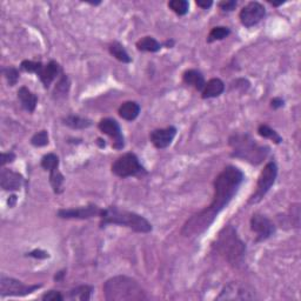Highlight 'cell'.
Instances as JSON below:
<instances>
[{"label":"cell","mask_w":301,"mask_h":301,"mask_svg":"<svg viewBox=\"0 0 301 301\" xmlns=\"http://www.w3.org/2000/svg\"><path fill=\"white\" fill-rule=\"evenodd\" d=\"M245 180V174L239 167L228 165L214 180V196L212 203L203 211L193 214L184 224L181 234L184 236H197L209 228L219 213L227 206Z\"/></svg>","instance_id":"obj_1"},{"label":"cell","mask_w":301,"mask_h":301,"mask_svg":"<svg viewBox=\"0 0 301 301\" xmlns=\"http://www.w3.org/2000/svg\"><path fill=\"white\" fill-rule=\"evenodd\" d=\"M107 301H140L147 296L137 280L126 275H117L109 279L102 287Z\"/></svg>","instance_id":"obj_2"},{"label":"cell","mask_w":301,"mask_h":301,"mask_svg":"<svg viewBox=\"0 0 301 301\" xmlns=\"http://www.w3.org/2000/svg\"><path fill=\"white\" fill-rule=\"evenodd\" d=\"M99 218L101 228L107 225H119L128 227L137 233H149L152 231V225L146 218L134 212L120 209L117 206H110L101 209Z\"/></svg>","instance_id":"obj_3"},{"label":"cell","mask_w":301,"mask_h":301,"mask_svg":"<svg viewBox=\"0 0 301 301\" xmlns=\"http://www.w3.org/2000/svg\"><path fill=\"white\" fill-rule=\"evenodd\" d=\"M214 247L217 252L233 266H239L246 253V245L240 239L236 229L232 225L225 226L221 229Z\"/></svg>","instance_id":"obj_4"},{"label":"cell","mask_w":301,"mask_h":301,"mask_svg":"<svg viewBox=\"0 0 301 301\" xmlns=\"http://www.w3.org/2000/svg\"><path fill=\"white\" fill-rule=\"evenodd\" d=\"M232 157L246 160L252 165H259L269 153L268 146L258 145L248 134H234L229 138Z\"/></svg>","instance_id":"obj_5"},{"label":"cell","mask_w":301,"mask_h":301,"mask_svg":"<svg viewBox=\"0 0 301 301\" xmlns=\"http://www.w3.org/2000/svg\"><path fill=\"white\" fill-rule=\"evenodd\" d=\"M112 173L119 178L137 177L140 174H145L146 169L140 164L139 158L134 153H125L112 164Z\"/></svg>","instance_id":"obj_6"},{"label":"cell","mask_w":301,"mask_h":301,"mask_svg":"<svg viewBox=\"0 0 301 301\" xmlns=\"http://www.w3.org/2000/svg\"><path fill=\"white\" fill-rule=\"evenodd\" d=\"M276 177H278V166L274 161L267 162L260 173L258 183H256V189L249 198L248 204H258L259 201L263 200V198L266 196L272 186L274 185Z\"/></svg>","instance_id":"obj_7"},{"label":"cell","mask_w":301,"mask_h":301,"mask_svg":"<svg viewBox=\"0 0 301 301\" xmlns=\"http://www.w3.org/2000/svg\"><path fill=\"white\" fill-rule=\"evenodd\" d=\"M41 288V285H25L10 276H0V295L5 296H25Z\"/></svg>","instance_id":"obj_8"},{"label":"cell","mask_w":301,"mask_h":301,"mask_svg":"<svg viewBox=\"0 0 301 301\" xmlns=\"http://www.w3.org/2000/svg\"><path fill=\"white\" fill-rule=\"evenodd\" d=\"M218 300H253L256 299L255 292L247 285L232 281L226 285L224 290L218 295Z\"/></svg>","instance_id":"obj_9"},{"label":"cell","mask_w":301,"mask_h":301,"mask_svg":"<svg viewBox=\"0 0 301 301\" xmlns=\"http://www.w3.org/2000/svg\"><path fill=\"white\" fill-rule=\"evenodd\" d=\"M251 229L252 232L255 233V241L261 243L271 238L275 233V225L273 224L271 219H268L266 216L260 214V213H254L252 216L251 221Z\"/></svg>","instance_id":"obj_10"},{"label":"cell","mask_w":301,"mask_h":301,"mask_svg":"<svg viewBox=\"0 0 301 301\" xmlns=\"http://www.w3.org/2000/svg\"><path fill=\"white\" fill-rule=\"evenodd\" d=\"M266 15V10L263 4L251 2L241 9L239 19L245 27H253L263 20Z\"/></svg>","instance_id":"obj_11"},{"label":"cell","mask_w":301,"mask_h":301,"mask_svg":"<svg viewBox=\"0 0 301 301\" xmlns=\"http://www.w3.org/2000/svg\"><path fill=\"white\" fill-rule=\"evenodd\" d=\"M98 127L102 133L109 136L113 140V148L122 149L125 147L124 136H122L120 125L117 120L112 118H104L99 121Z\"/></svg>","instance_id":"obj_12"},{"label":"cell","mask_w":301,"mask_h":301,"mask_svg":"<svg viewBox=\"0 0 301 301\" xmlns=\"http://www.w3.org/2000/svg\"><path fill=\"white\" fill-rule=\"evenodd\" d=\"M101 208L94 204L75 208H61L57 216L60 219H91L93 217H100Z\"/></svg>","instance_id":"obj_13"},{"label":"cell","mask_w":301,"mask_h":301,"mask_svg":"<svg viewBox=\"0 0 301 301\" xmlns=\"http://www.w3.org/2000/svg\"><path fill=\"white\" fill-rule=\"evenodd\" d=\"M177 132V127H174V126L154 130L149 134V140L154 145V147L158 149L167 148L172 144L174 138H176Z\"/></svg>","instance_id":"obj_14"},{"label":"cell","mask_w":301,"mask_h":301,"mask_svg":"<svg viewBox=\"0 0 301 301\" xmlns=\"http://www.w3.org/2000/svg\"><path fill=\"white\" fill-rule=\"evenodd\" d=\"M35 74L40 79L45 89H50L51 84H52L59 75L62 74V69L57 61L51 60L47 65H44L41 62L40 66H39L38 72Z\"/></svg>","instance_id":"obj_15"},{"label":"cell","mask_w":301,"mask_h":301,"mask_svg":"<svg viewBox=\"0 0 301 301\" xmlns=\"http://www.w3.org/2000/svg\"><path fill=\"white\" fill-rule=\"evenodd\" d=\"M25 183L24 177L18 172L9 168H3L0 172V185L5 191H18Z\"/></svg>","instance_id":"obj_16"},{"label":"cell","mask_w":301,"mask_h":301,"mask_svg":"<svg viewBox=\"0 0 301 301\" xmlns=\"http://www.w3.org/2000/svg\"><path fill=\"white\" fill-rule=\"evenodd\" d=\"M18 99L20 101L22 107L27 111L29 113H33L37 107L38 104V97L35 96L34 93L31 92V91L25 86H22L20 89L18 90Z\"/></svg>","instance_id":"obj_17"},{"label":"cell","mask_w":301,"mask_h":301,"mask_svg":"<svg viewBox=\"0 0 301 301\" xmlns=\"http://www.w3.org/2000/svg\"><path fill=\"white\" fill-rule=\"evenodd\" d=\"M225 91L224 81L219 78H213L205 84V87L201 92L203 99H212L221 96Z\"/></svg>","instance_id":"obj_18"},{"label":"cell","mask_w":301,"mask_h":301,"mask_svg":"<svg viewBox=\"0 0 301 301\" xmlns=\"http://www.w3.org/2000/svg\"><path fill=\"white\" fill-rule=\"evenodd\" d=\"M183 80L186 85H189L199 92H203L205 87V77L204 74L198 70H187L183 74Z\"/></svg>","instance_id":"obj_19"},{"label":"cell","mask_w":301,"mask_h":301,"mask_svg":"<svg viewBox=\"0 0 301 301\" xmlns=\"http://www.w3.org/2000/svg\"><path fill=\"white\" fill-rule=\"evenodd\" d=\"M119 116L127 121L136 120L140 113V105L137 101H125L118 110Z\"/></svg>","instance_id":"obj_20"},{"label":"cell","mask_w":301,"mask_h":301,"mask_svg":"<svg viewBox=\"0 0 301 301\" xmlns=\"http://www.w3.org/2000/svg\"><path fill=\"white\" fill-rule=\"evenodd\" d=\"M62 124L69 126V127L73 130H84L92 126V120H90V119L84 118V117L71 114V116L62 118Z\"/></svg>","instance_id":"obj_21"},{"label":"cell","mask_w":301,"mask_h":301,"mask_svg":"<svg viewBox=\"0 0 301 301\" xmlns=\"http://www.w3.org/2000/svg\"><path fill=\"white\" fill-rule=\"evenodd\" d=\"M136 46L138 51H141V52H150V53L158 52V51H160V49L162 47L161 44L153 37L141 38L139 41H137Z\"/></svg>","instance_id":"obj_22"},{"label":"cell","mask_w":301,"mask_h":301,"mask_svg":"<svg viewBox=\"0 0 301 301\" xmlns=\"http://www.w3.org/2000/svg\"><path fill=\"white\" fill-rule=\"evenodd\" d=\"M93 287L90 285H80V286L73 288L69 292L70 300H79V301H89L92 295Z\"/></svg>","instance_id":"obj_23"},{"label":"cell","mask_w":301,"mask_h":301,"mask_svg":"<svg viewBox=\"0 0 301 301\" xmlns=\"http://www.w3.org/2000/svg\"><path fill=\"white\" fill-rule=\"evenodd\" d=\"M109 51H110L111 55H113V57L120 62H124V64H130V62L132 61V58L130 57L127 51H126L125 47L122 46L119 41H114L112 44H110Z\"/></svg>","instance_id":"obj_24"},{"label":"cell","mask_w":301,"mask_h":301,"mask_svg":"<svg viewBox=\"0 0 301 301\" xmlns=\"http://www.w3.org/2000/svg\"><path fill=\"white\" fill-rule=\"evenodd\" d=\"M69 91H70V79L66 74H61V77H60V79H59L58 84L55 85V89H54V92H53L54 98H57V99L64 98L67 96Z\"/></svg>","instance_id":"obj_25"},{"label":"cell","mask_w":301,"mask_h":301,"mask_svg":"<svg viewBox=\"0 0 301 301\" xmlns=\"http://www.w3.org/2000/svg\"><path fill=\"white\" fill-rule=\"evenodd\" d=\"M231 34V30L226 26H217L213 27L209 32L208 37H207V42H214L218 40H223V39L227 38L228 35Z\"/></svg>","instance_id":"obj_26"},{"label":"cell","mask_w":301,"mask_h":301,"mask_svg":"<svg viewBox=\"0 0 301 301\" xmlns=\"http://www.w3.org/2000/svg\"><path fill=\"white\" fill-rule=\"evenodd\" d=\"M258 133L260 137L266 138V139H271L275 142V144H280L283 141V138H281L280 134L274 131L273 128L269 127L266 124H261L258 127Z\"/></svg>","instance_id":"obj_27"},{"label":"cell","mask_w":301,"mask_h":301,"mask_svg":"<svg viewBox=\"0 0 301 301\" xmlns=\"http://www.w3.org/2000/svg\"><path fill=\"white\" fill-rule=\"evenodd\" d=\"M40 165L45 171H49V172L55 171V169H58L59 167V157L54 153L45 154V156L41 158Z\"/></svg>","instance_id":"obj_28"},{"label":"cell","mask_w":301,"mask_h":301,"mask_svg":"<svg viewBox=\"0 0 301 301\" xmlns=\"http://www.w3.org/2000/svg\"><path fill=\"white\" fill-rule=\"evenodd\" d=\"M65 178L59 172V169L50 172V184L52 186L53 192L55 194H60L62 192V184H64Z\"/></svg>","instance_id":"obj_29"},{"label":"cell","mask_w":301,"mask_h":301,"mask_svg":"<svg viewBox=\"0 0 301 301\" xmlns=\"http://www.w3.org/2000/svg\"><path fill=\"white\" fill-rule=\"evenodd\" d=\"M168 7L178 15H185L188 13L189 4L186 0H172L168 3Z\"/></svg>","instance_id":"obj_30"},{"label":"cell","mask_w":301,"mask_h":301,"mask_svg":"<svg viewBox=\"0 0 301 301\" xmlns=\"http://www.w3.org/2000/svg\"><path fill=\"white\" fill-rule=\"evenodd\" d=\"M49 133L45 130L34 133L33 137L31 138V145L34 147H44V146L49 145Z\"/></svg>","instance_id":"obj_31"},{"label":"cell","mask_w":301,"mask_h":301,"mask_svg":"<svg viewBox=\"0 0 301 301\" xmlns=\"http://www.w3.org/2000/svg\"><path fill=\"white\" fill-rule=\"evenodd\" d=\"M3 74L7 80V82H9L10 86L17 85L19 77H20L18 69H15V67L13 66H9V67H5V69H3Z\"/></svg>","instance_id":"obj_32"},{"label":"cell","mask_w":301,"mask_h":301,"mask_svg":"<svg viewBox=\"0 0 301 301\" xmlns=\"http://www.w3.org/2000/svg\"><path fill=\"white\" fill-rule=\"evenodd\" d=\"M41 61H32V60H24L20 64V70L24 72L29 73H37L39 70V66H40Z\"/></svg>","instance_id":"obj_33"},{"label":"cell","mask_w":301,"mask_h":301,"mask_svg":"<svg viewBox=\"0 0 301 301\" xmlns=\"http://www.w3.org/2000/svg\"><path fill=\"white\" fill-rule=\"evenodd\" d=\"M41 299L44 301H61L64 300V296H62L61 293L58 291H50L45 293V294L41 296Z\"/></svg>","instance_id":"obj_34"},{"label":"cell","mask_w":301,"mask_h":301,"mask_svg":"<svg viewBox=\"0 0 301 301\" xmlns=\"http://www.w3.org/2000/svg\"><path fill=\"white\" fill-rule=\"evenodd\" d=\"M236 5L238 2L235 0H224V2L219 3L220 10H223L224 12H232L233 10H235Z\"/></svg>","instance_id":"obj_35"},{"label":"cell","mask_w":301,"mask_h":301,"mask_svg":"<svg viewBox=\"0 0 301 301\" xmlns=\"http://www.w3.org/2000/svg\"><path fill=\"white\" fill-rule=\"evenodd\" d=\"M27 255L31 256V258H37V259H46L49 258V253L45 251H41V249H34V251L27 253Z\"/></svg>","instance_id":"obj_36"},{"label":"cell","mask_w":301,"mask_h":301,"mask_svg":"<svg viewBox=\"0 0 301 301\" xmlns=\"http://www.w3.org/2000/svg\"><path fill=\"white\" fill-rule=\"evenodd\" d=\"M15 159V154L13 152L2 153V166H5L9 162H12Z\"/></svg>","instance_id":"obj_37"},{"label":"cell","mask_w":301,"mask_h":301,"mask_svg":"<svg viewBox=\"0 0 301 301\" xmlns=\"http://www.w3.org/2000/svg\"><path fill=\"white\" fill-rule=\"evenodd\" d=\"M284 99L281 98H273L271 100V107L273 110H278V109H281L284 106Z\"/></svg>","instance_id":"obj_38"},{"label":"cell","mask_w":301,"mask_h":301,"mask_svg":"<svg viewBox=\"0 0 301 301\" xmlns=\"http://www.w3.org/2000/svg\"><path fill=\"white\" fill-rule=\"evenodd\" d=\"M196 4L199 7H201V9L207 10L213 5V2H211V0H208V2H207V0H197Z\"/></svg>","instance_id":"obj_39"},{"label":"cell","mask_w":301,"mask_h":301,"mask_svg":"<svg viewBox=\"0 0 301 301\" xmlns=\"http://www.w3.org/2000/svg\"><path fill=\"white\" fill-rule=\"evenodd\" d=\"M7 203H9V206H10V207H14V206H15V203H17V197H15V196H11V197H10V199H9V201H7Z\"/></svg>","instance_id":"obj_40"},{"label":"cell","mask_w":301,"mask_h":301,"mask_svg":"<svg viewBox=\"0 0 301 301\" xmlns=\"http://www.w3.org/2000/svg\"><path fill=\"white\" fill-rule=\"evenodd\" d=\"M64 275H65V272H59L58 274L54 276V280H55V281H60L61 278H62V276H64Z\"/></svg>","instance_id":"obj_41"}]
</instances>
